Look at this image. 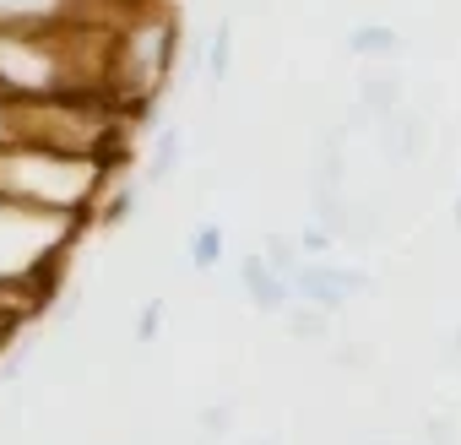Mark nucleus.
Returning a JSON list of instances; mask_svg holds the SVG:
<instances>
[{
    "label": "nucleus",
    "instance_id": "1",
    "mask_svg": "<svg viewBox=\"0 0 461 445\" xmlns=\"http://www.w3.org/2000/svg\"><path fill=\"white\" fill-rule=\"evenodd\" d=\"M364 294H375V272L348 267V261H331V256H310L294 272V299H304V304H315L326 315H342Z\"/></svg>",
    "mask_w": 461,
    "mask_h": 445
},
{
    "label": "nucleus",
    "instance_id": "2",
    "mask_svg": "<svg viewBox=\"0 0 461 445\" xmlns=\"http://www.w3.org/2000/svg\"><path fill=\"white\" fill-rule=\"evenodd\" d=\"M402 104H407V82H402L396 60H380V66H369V71L358 77V93H353V114H358V120H385V114H396Z\"/></svg>",
    "mask_w": 461,
    "mask_h": 445
},
{
    "label": "nucleus",
    "instance_id": "3",
    "mask_svg": "<svg viewBox=\"0 0 461 445\" xmlns=\"http://www.w3.org/2000/svg\"><path fill=\"white\" fill-rule=\"evenodd\" d=\"M240 288H245L250 310H261V315H283V310L294 304V283H288L261 250H250V256L240 261Z\"/></svg>",
    "mask_w": 461,
    "mask_h": 445
},
{
    "label": "nucleus",
    "instance_id": "4",
    "mask_svg": "<svg viewBox=\"0 0 461 445\" xmlns=\"http://www.w3.org/2000/svg\"><path fill=\"white\" fill-rule=\"evenodd\" d=\"M342 50H348L353 60H364V66H380V60H402V55H407V39H402V28H391V23H353V28L342 33Z\"/></svg>",
    "mask_w": 461,
    "mask_h": 445
},
{
    "label": "nucleus",
    "instance_id": "5",
    "mask_svg": "<svg viewBox=\"0 0 461 445\" xmlns=\"http://www.w3.org/2000/svg\"><path fill=\"white\" fill-rule=\"evenodd\" d=\"M375 131H380V147L391 152V163H412L418 152H423V141H429V131H423V120L402 104L396 114H385V120H375Z\"/></svg>",
    "mask_w": 461,
    "mask_h": 445
},
{
    "label": "nucleus",
    "instance_id": "6",
    "mask_svg": "<svg viewBox=\"0 0 461 445\" xmlns=\"http://www.w3.org/2000/svg\"><path fill=\"white\" fill-rule=\"evenodd\" d=\"M179 163H185V131H179V125H163V131L152 136L147 158H141V179H147V190L168 185V179L179 174Z\"/></svg>",
    "mask_w": 461,
    "mask_h": 445
},
{
    "label": "nucleus",
    "instance_id": "7",
    "mask_svg": "<svg viewBox=\"0 0 461 445\" xmlns=\"http://www.w3.org/2000/svg\"><path fill=\"white\" fill-rule=\"evenodd\" d=\"M228 77H234V17H217V28L206 33V50H201V82L222 87Z\"/></svg>",
    "mask_w": 461,
    "mask_h": 445
},
{
    "label": "nucleus",
    "instance_id": "8",
    "mask_svg": "<svg viewBox=\"0 0 461 445\" xmlns=\"http://www.w3.org/2000/svg\"><path fill=\"white\" fill-rule=\"evenodd\" d=\"M277 321L288 326V337H294V342H326V337H331V326H337V315H326V310H315V304H304V299H294Z\"/></svg>",
    "mask_w": 461,
    "mask_h": 445
},
{
    "label": "nucleus",
    "instance_id": "9",
    "mask_svg": "<svg viewBox=\"0 0 461 445\" xmlns=\"http://www.w3.org/2000/svg\"><path fill=\"white\" fill-rule=\"evenodd\" d=\"M222 256H228L222 222H195V234H190V267H195V272H217Z\"/></svg>",
    "mask_w": 461,
    "mask_h": 445
},
{
    "label": "nucleus",
    "instance_id": "10",
    "mask_svg": "<svg viewBox=\"0 0 461 445\" xmlns=\"http://www.w3.org/2000/svg\"><path fill=\"white\" fill-rule=\"evenodd\" d=\"M256 250H261V256H267V261L288 277V283H294V272L304 267V245H299V234H267Z\"/></svg>",
    "mask_w": 461,
    "mask_h": 445
},
{
    "label": "nucleus",
    "instance_id": "11",
    "mask_svg": "<svg viewBox=\"0 0 461 445\" xmlns=\"http://www.w3.org/2000/svg\"><path fill=\"white\" fill-rule=\"evenodd\" d=\"M195 423H201V434H206V440H222V434H228V423H234V407H201V413H195Z\"/></svg>",
    "mask_w": 461,
    "mask_h": 445
},
{
    "label": "nucleus",
    "instance_id": "12",
    "mask_svg": "<svg viewBox=\"0 0 461 445\" xmlns=\"http://www.w3.org/2000/svg\"><path fill=\"white\" fill-rule=\"evenodd\" d=\"M158 321H163V299H152V304L141 310V326H136V337H141V342H152V337H158Z\"/></svg>",
    "mask_w": 461,
    "mask_h": 445
},
{
    "label": "nucleus",
    "instance_id": "13",
    "mask_svg": "<svg viewBox=\"0 0 461 445\" xmlns=\"http://www.w3.org/2000/svg\"><path fill=\"white\" fill-rule=\"evenodd\" d=\"M423 429H429V434H423V445H450V423H445V418H429Z\"/></svg>",
    "mask_w": 461,
    "mask_h": 445
},
{
    "label": "nucleus",
    "instance_id": "14",
    "mask_svg": "<svg viewBox=\"0 0 461 445\" xmlns=\"http://www.w3.org/2000/svg\"><path fill=\"white\" fill-rule=\"evenodd\" d=\"M445 353H450V364H461V326L450 331V348H445Z\"/></svg>",
    "mask_w": 461,
    "mask_h": 445
},
{
    "label": "nucleus",
    "instance_id": "15",
    "mask_svg": "<svg viewBox=\"0 0 461 445\" xmlns=\"http://www.w3.org/2000/svg\"><path fill=\"white\" fill-rule=\"evenodd\" d=\"M450 222H456V229H461V190H456V206H450Z\"/></svg>",
    "mask_w": 461,
    "mask_h": 445
},
{
    "label": "nucleus",
    "instance_id": "16",
    "mask_svg": "<svg viewBox=\"0 0 461 445\" xmlns=\"http://www.w3.org/2000/svg\"><path fill=\"white\" fill-rule=\"evenodd\" d=\"M256 445H277V440H256Z\"/></svg>",
    "mask_w": 461,
    "mask_h": 445
}]
</instances>
